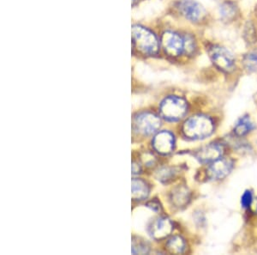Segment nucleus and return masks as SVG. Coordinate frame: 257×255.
<instances>
[{"label":"nucleus","mask_w":257,"mask_h":255,"mask_svg":"<svg viewBox=\"0 0 257 255\" xmlns=\"http://www.w3.org/2000/svg\"><path fill=\"white\" fill-rule=\"evenodd\" d=\"M213 123L210 118L204 115H196L184 122L183 132L191 139H202L213 133Z\"/></svg>","instance_id":"obj_1"},{"label":"nucleus","mask_w":257,"mask_h":255,"mask_svg":"<svg viewBox=\"0 0 257 255\" xmlns=\"http://www.w3.org/2000/svg\"><path fill=\"white\" fill-rule=\"evenodd\" d=\"M132 40L136 48L144 54L154 55L158 53V39L146 28L138 25L132 27Z\"/></svg>","instance_id":"obj_2"},{"label":"nucleus","mask_w":257,"mask_h":255,"mask_svg":"<svg viewBox=\"0 0 257 255\" xmlns=\"http://www.w3.org/2000/svg\"><path fill=\"white\" fill-rule=\"evenodd\" d=\"M160 110L161 116L165 120L178 121L187 113V102L182 97L171 96L162 101Z\"/></svg>","instance_id":"obj_3"},{"label":"nucleus","mask_w":257,"mask_h":255,"mask_svg":"<svg viewBox=\"0 0 257 255\" xmlns=\"http://www.w3.org/2000/svg\"><path fill=\"white\" fill-rule=\"evenodd\" d=\"M161 126V119L152 113H142L133 120L135 131L143 135H152Z\"/></svg>","instance_id":"obj_4"},{"label":"nucleus","mask_w":257,"mask_h":255,"mask_svg":"<svg viewBox=\"0 0 257 255\" xmlns=\"http://www.w3.org/2000/svg\"><path fill=\"white\" fill-rule=\"evenodd\" d=\"M208 53L211 60L219 70L230 72L235 67V58L233 54L225 47L213 45L209 47Z\"/></svg>","instance_id":"obj_5"},{"label":"nucleus","mask_w":257,"mask_h":255,"mask_svg":"<svg viewBox=\"0 0 257 255\" xmlns=\"http://www.w3.org/2000/svg\"><path fill=\"white\" fill-rule=\"evenodd\" d=\"M161 45L165 52L172 57L184 53V40L177 33L167 31L161 36Z\"/></svg>","instance_id":"obj_6"},{"label":"nucleus","mask_w":257,"mask_h":255,"mask_svg":"<svg viewBox=\"0 0 257 255\" xmlns=\"http://www.w3.org/2000/svg\"><path fill=\"white\" fill-rule=\"evenodd\" d=\"M178 9L184 18L194 23L202 20L206 13L203 6L196 0H180Z\"/></svg>","instance_id":"obj_7"},{"label":"nucleus","mask_w":257,"mask_h":255,"mask_svg":"<svg viewBox=\"0 0 257 255\" xmlns=\"http://www.w3.org/2000/svg\"><path fill=\"white\" fill-rule=\"evenodd\" d=\"M153 146L155 150L162 155H168L174 150L175 138L173 133L164 131L159 132L153 140Z\"/></svg>","instance_id":"obj_8"},{"label":"nucleus","mask_w":257,"mask_h":255,"mask_svg":"<svg viewBox=\"0 0 257 255\" xmlns=\"http://www.w3.org/2000/svg\"><path fill=\"white\" fill-rule=\"evenodd\" d=\"M173 224L167 217H160L149 226V234L155 240H163L173 232Z\"/></svg>","instance_id":"obj_9"},{"label":"nucleus","mask_w":257,"mask_h":255,"mask_svg":"<svg viewBox=\"0 0 257 255\" xmlns=\"http://www.w3.org/2000/svg\"><path fill=\"white\" fill-rule=\"evenodd\" d=\"M233 167V161L231 159L220 158L213 161L210 167H208V176L211 179L221 180L225 178L231 173Z\"/></svg>","instance_id":"obj_10"},{"label":"nucleus","mask_w":257,"mask_h":255,"mask_svg":"<svg viewBox=\"0 0 257 255\" xmlns=\"http://www.w3.org/2000/svg\"><path fill=\"white\" fill-rule=\"evenodd\" d=\"M224 149L221 145L217 144H208L202 147L196 154V158L202 163L213 162L222 156Z\"/></svg>","instance_id":"obj_11"},{"label":"nucleus","mask_w":257,"mask_h":255,"mask_svg":"<svg viewBox=\"0 0 257 255\" xmlns=\"http://www.w3.org/2000/svg\"><path fill=\"white\" fill-rule=\"evenodd\" d=\"M171 200L176 207L182 208L188 205L190 201V193L187 188L184 187H178L173 191L171 195Z\"/></svg>","instance_id":"obj_12"},{"label":"nucleus","mask_w":257,"mask_h":255,"mask_svg":"<svg viewBox=\"0 0 257 255\" xmlns=\"http://www.w3.org/2000/svg\"><path fill=\"white\" fill-rule=\"evenodd\" d=\"M132 199L136 200H144L148 198L149 188L146 182L141 179L132 180Z\"/></svg>","instance_id":"obj_13"},{"label":"nucleus","mask_w":257,"mask_h":255,"mask_svg":"<svg viewBox=\"0 0 257 255\" xmlns=\"http://www.w3.org/2000/svg\"><path fill=\"white\" fill-rule=\"evenodd\" d=\"M167 248L172 253L179 254L185 249V242L180 236H174L168 240Z\"/></svg>","instance_id":"obj_14"},{"label":"nucleus","mask_w":257,"mask_h":255,"mask_svg":"<svg viewBox=\"0 0 257 255\" xmlns=\"http://www.w3.org/2000/svg\"><path fill=\"white\" fill-rule=\"evenodd\" d=\"M252 129H253V125L249 119L248 117H243L237 122L234 128V132L237 136H243L247 134L248 132H250Z\"/></svg>","instance_id":"obj_15"},{"label":"nucleus","mask_w":257,"mask_h":255,"mask_svg":"<svg viewBox=\"0 0 257 255\" xmlns=\"http://www.w3.org/2000/svg\"><path fill=\"white\" fill-rule=\"evenodd\" d=\"M219 13L223 18L230 19V18H233L236 14V7L231 2H225L220 6Z\"/></svg>","instance_id":"obj_16"},{"label":"nucleus","mask_w":257,"mask_h":255,"mask_svg":"<svg viewBox=\"0 0 257 255\" xmlns=\"http://www.w3.org/2000/svg\"><path fill=\"white\" fill-rule=\"evenodd\" d=\"M243 65L248 71H257V53L247 54L243 59Z\"/></svg>","instance_id":"obj_17"},{"label":"nucleus","mask_w":257,"mask_h":255,"mask_svg":"<svg viewBox=\"0 0 257 255\" xmlns=\"http://www.w3.org/2000/svg\"><path fill=\"white\" fill-rule=\"evenodd\" d=\"M149 247L148 244L143 240H133L132 244V253L134 254H145L149 252Z\"/></svg>","instance_id":"obj_18"},{"label":"nucleus","mask_w":257,"mask_h":255,"mask_svg":"<svg viewBox=\"0 0 257 255\" xmlns=\"http://www.w3.org/2000/svg\"><path fill=\"white\" fill-rule=\"evenodd\" d=\"M158 178L161 182H167L173 176V172L170 168H162L159 171Z\"/></svg>","instance_id":"obj_19"},{"label":"nucleus","mask_w":257,"mask_h":255,"mask_svg":"<svg viewBox=\"0 0 257 255\" xmlns=\"http://www.w3.org/2000/svg\"><path fill=\"white\" fill-rule=\"evenodd\" d=\"M252 194L249 191H246L245 193L243 194L242 197V200H241V204H242V207L244 208H248L250 206L252 203Z\"/></svg>","instance_id":"obj_20"},{"label":"nucleus","mask_w":257,"mask_h":255,"mask_svg":"<svg viewBox=\"0 0 257 255\" xmlns=\"http://www.w3.org/2000/svg\"><path fill=\"white\" fill-rule=\"evenodd\" d=\"M184 40V53H190L194 51L195 43L190 37H185Z\"/></svg>","instance_id":"obj_21"},{"label":"nucleus","mask_w":257,"mask_h":255,"mask_svg":"<svg viewBox=\"0 0 257 255\" xmlns=\"http://www.w3.org/2000/svg\"><path fill=\"white\" fill-rule=\"evenodd\" d=\"M148 205H149V207H150L154 211H157L161 210V205H159V203L156 202V201H150L148 204Z\"/></svg>","instance_id":"obj_22"},{"label":"nucleus","mask_w":257,"mask_h":255,"mask_svg":"<svg viewBox=\"0 0 257 255\" xmlns=\"http://www.w3.org/2000/svg\"><path fill=\"white\" fill-rule=\"evenodd\" d=\"M141 167L138 163H136V162H133L132 163V172L134 175H137V174L140 173Z\"/></svg>","instance_id":"obj_23"}]
</instances>
